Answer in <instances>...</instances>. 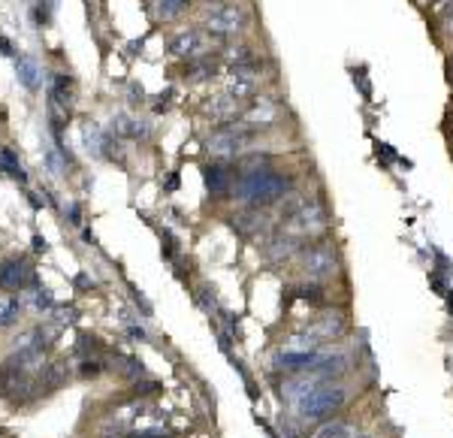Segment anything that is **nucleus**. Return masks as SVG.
I'll return each instance as SVG.
<instances>
[{
  "label": "nucleus",
  "instance_id": "nucleus-20",
  "mask_svg": "<svg viewBox=\"0 0 453 438\" xmlns=\"http://www.w3.org/2000/svg\"><path fill=\"white\" fill-rule=\"evenodd\" d=\"M188 4H190V0H154V18H157V21L176 18V16L185 13Z\"/></svg>",
  "mask_w": 453,
  "mask_h": 438
},
{
  "label": "nucleus",
  "instance_id": "nucleus-23",
  "mask_svg": "<svg viewBox=\"0 0 453 438\" xmlns=\"http://www.w3.org/2000/svg\"><path fill=\"white\" fill-rule=\"evenodd\" d=\"M21 311V302L16 296H0V327H9V323H16Z\"/></svg>",
  "mask_w": 453,
  "mask_h": 438
},
{
  "label": "nucleus",
  "instance_id": "nucleus-16",
  "mask_svg": "<svg viewBox=\"0 0 453 438\" xmlns=\"http://www.w3.org/2000/svg\"><path fill=\"white\" fill-rule=\"evenodd\" d=\"M16 76H18V82L25 85V88L37 91L42 73H40V64L33 61V58H28V54H18V58H16Z\"/></svg>",
  "mask_w": 453,
  "mask_h": 438
},
{
  "label": "nucleus",
  "instance_id": "nucleus-31",
  "mask_svg": "<svg viewBox=\"0 0 453 438\" xmlns=\"http://www.w3.org/2000/svg\"><path fill=\"white\" fill-rule=\"evenodd\" d=\"M76 318V311L67 306V309H55V327H64V323H70Z\"/></svg>",
  "mask_w": 453,
  "mask_h": 438
},
{
  "label": "nucleus",
  "instance_id": "nucleus-10",
  "mask_svg": "<svg viewBox=\"0 0 453 438\" xmlns=\"http://www.w3.org/2000/svg\"><path fill=\"white\" fill-rule=\"evenodd\" d=\"M275 118H278V106H275V100H272V97H257L254 103L245 109L242 125H245V127H251V130H260V127L275 125Z\"/></svg>",
  "mask_w": 453,
  "mask_h": 438
},
{
  "label": "nucleus",
  "instance_id": "nucleus-4",
  "mask_svg": "<svg viewBox=\"0 0 453 438\" xmlns=\"http://www.w3.org/2000/svg\"><path fill=\"white\" fill-rule=\"evenodd\" d=\"M299 260V269L309 282H326L338 272V257H336V248L330 242H311V245H302V251L297 254Z\"/></svg>",
  "mask_w": 453,
  "mask_h": 438
},
{
  "label": "nucleus",
  "instance_id": "nucleus-24",
  "mask_svg": "<svg viewBox=\"0 0 453 438\" xmlns=\"http://www.w3.org/2000/svg\"><path fill=\"white\" fill-rule=\"evenodd\" d=\"M224 61H230L233 67H248V64H254V54H251L248 46H236V49L224 52Z\"/></svg>",
  "mask_w": 453,
  "mask_h": 438
},
{
  "label": "nucleus",
  "instance_id": "nucleus-2",
  "mask_svg": "<svg viewBox=\"0 0 453 438\" xmlns=\"http://www.w3.org/2000/svg\"><path fill=\"white\" fill-rule=\"evenodd\" d=\"M348 399H350L348 387L342 384V381H336V384L314 387L309 396H302L293 408H297V420L299 423H326L348 405Z\"/></svg>",
  "mask_w": 453,
  "mask_h": 438
},
{
  "label": "nucleus",
  "instance_id": "nucleus-18",
  "mask_svg": "<svg viewBox=\"0 0 453 438\" xmlns=\"http://www.w3.org/2000/svg\"><path fill=\"white\" fill-rule=\"evenodd\" d=\"M206 188L212 194H226V190H230V173H226L221 163L206 166Z\"/></svg>",
  "mask_w": 453,
  "mask_h": 438
},
{
  "label": "nucleus",
  "instance_id": "nucleus-6",
  "mask_svg": "<svg viewBox=\"0 0 453 438\" xmlns=\"http://www.w3.org/2000/svg\"><path fill=\"white\" fill-rule=\"evenodd\" d=\"M323 227H326V209H323L321 200H314V197H305L302 206L285 221V230L293 233V236H299V239L317 236Z\"/></svg>",
  "mask_w": 453,
  "mask_h": 438
},
{
  "label": "nucleus",
  "instance_id": "nucleus-15",
  "mask_svg": "<svg viewBox=\"0 0 453 438\" xmlns=\"http://www.w3.org/2000/svg\"><path fill=\"white\" fill-rule=\"evenodd\" d=\"M239 106H242V100L224 94V97H214L206 112L214 121H221V125H230V121H236V115H239Z\"/></svg>",
  "mask_w": 453,
  "mask_h": 438
},
{
  "label": "nucleus",
  "instance_id": "nucleus-35",
  "mask_svg": "<svg viewBox=\"0 0 453 438\" xmlns=\"http://www.w3.org/2000/svg\"><path fill=\"white\" fill-rule=\"evenodd\" d=\"M130 335H133V339H145V330H139V327H130Z\"/></svg>",
  "mask_w": 453,
  "mask_h": 438
},
{
  "label": "nucleus",
  "instance_id": "nucleus-8",
  "mask_svg": "<svg viewBox=\"0 0 453 438\" xmlns=\"http://www.w3.org/2000/svg\"><path fill=\"white\" fill-rule=\"evenodd\" d=\"M321 354H297V351H285V347H281V351L272 357V366H275V372H285L287 378L302 375V372H311L314 363L321 360Z\"/></svg>",
  "mask_w": 453,
  "mask_h": 438
},
{
  "label": "nucleus",
  "instance_id": "nucleus-22",
  "mask_svg": "<svg viewBox=\"0 0 453 438\" xmlns=\"http://www.w3.org/2000/svg\"><path fill=\"white\" fill-rule=\"evenodd\" d=\"M0 166H4V173H6V175H13L16 182H28V173L21 170L18 157H16L13 151H9V149H4V151H0Z\"/></svg>",
  "mask_w": 453,
  "mask_h": 438
},
{
  "label": "nucleus",
  "instance_id": "nucleus-14",
  "mask_svg": "<svg viewBox=\"0 0 453 438\" xmlns=\"http://www.w3.org/2000/svg\"><path fill=\"white\" fill-rule=\"evenodd\" d=\"M305 333H311L314 339L321 342H333V339H342L345 335V318H338V314H330V318H321L317 323H311Z\"/></svg>",
  "mask_w": 453,
  "mask_h": 438
},
{
  "label": "nucleus",
  "instance_id": "nucleus-29",
  "mask_svg": "<svg viewBox=\"0 0 453 438\" xmlns=\"http://www.w3.org/2000/svg\"><path fill=\"white\" fill-rule=\"evenodd\" d=\"M30 302H33V309H52V294L49 290H42V287H33V294H30Z\"/></svg>",
  "mask_w": 453,
  "mask_h": 438
},
{
  "label": "nucleus",
  "instance_id": "nucleus-25",
  "mask_svg": "<svg viewBox=\"0 0 453 438\" xmlns=\"http://www.w3.org/2000/svg\"><path fill=\"white\" fill-rule=\"evenodd\" d=\"M266 166H269V154H248L239 161L242 173H257V170H266Z\"/></svg>",
  "mask_w": 453,
  "mask_h": 438
},
{
  "label": "nucleus",
  "instance_id": "nucleus-1",
  "mask_svg": "<svg viewBox=\"0 0 453 438\" xmlns=\"http://www.w3.org/2000/svg\"><path fill=\"white\" fill-rule=\"evenodd\" d=\"M293 182L287 175H281L275 170H257V173H242L239 182H236V200L251 209L260 206H272V203H281L287 194H290Z\"/></svg>",
  "mask_w": 453,
  "mask_h": 438
},
{
  "label": "nucleus",
  "instance_id": "nucleus-3",
  "mask_svg": "<svg viewBox=\"0 0 453 438\" xmlns=\"http://www.w3.org/2000/svg\"><path fill=\"white\" fill-rule=\"evenodd\" d=\"M202 25H206L212 37H221V40L236 37V33H242L248 28V13L236 0H214L202 13Z\"/></svg>",
  "mask_w": 453,
  "mask_h": 438
},
{
  "label": "nucleus",
  "instance_id": "nucleus-9",
  "mask_svg": "<svg viewBox=\"0 0 453 438\" xmlns=\"http://www.w3.org/2000/svg\"><path fill=\"white\" fill-rule=\"evenodd\" d=\"M257 85H260V76H257V70H254V64H248V67H233V73L226 76V94L236 97V100L254 97Z\"/></svg>",
  "mask_w": 453,
  "mask_h": 438
},
{
  "label": "nucleus",
  "instance_id": "nucleus-21",
  "mask_svg": "<svg viewBox=\"0 0 453 438\" xmlns=\"http://www.w3.org/2000/svg\"><path fill=\"white\" fill-rule=\"evenodd\" d=\"M82 137H85V145H88V151H94V154H103L106 149V137H103V130H100L97 125H85L82 127Z\"/></svg>",
  "mask_w": 453,
  "mask_h": 438
},
{
  "label": "nucleus",
  "instance_id": "nucleus-17",
  "mask_svg": "<svg viewBox=\"0 0 453 438\" xmlns=\"http://www.w3.org/2000/svg\"><path fill=\"white\" fill-rule=\"evenodd\" d=\"M112 130H115L118 137H127V139L149 137V127H145V121H136V118H130V115H115V121H112Z\"/></svg>",
  "mask_w": 453,
  "mask_h": 438
},
{
  "label": "nucleus",
  "instance_id": "nucleus-33",
  "mask_svg": "<svg viewBox=\"0 0 453 438\" xmlns=\"http://www.w3.org/2000/svg\"><path fill=\"white\" fill-rule=\"evenodd\" d=\"M67 212H70V221H73V224H82V221H79V206H76V203L67 206Z\"/></svg>",
  "mask_w": 453,
  "mask_h": 438
},
{
  "label": "nucleus",
  "instance_id": "nucleus-27",
  "mask_svg": "<svg viewBox=\"0 0 453 438\" xmlns=\"http://www.w3.org/2000/svg\"><path fill=\"white\" fill-rule=\"evenodd\" d=\"M190 79H209L212 73H214V64L209 61V58H202V61H190Z\"/></svg>",
  "mask_w": 453,
  "mask_h": 438
},
{
  "label": "nucleus",
  "instance_id": "nucleus-28",
  "mask_svg": "<svg viewBox=\"0 0 453 438\" xmlns=\"http://www.w3.org/2000/svg\"><path fill=\"white\" fill-rule=\"evenodd\" d=\"M64 378H67V366L64 363H52L49 372H45V387H58Z\"/></svg>",
  "mask_w": 453,
  "mask_h": 438
},
{
  "label": "nucleus",
  "instance_id": "nucleus-34",
  "mask_svg": "<svg viewBox=\"0 0 453 438\" xmlns=\"http://www.w3.org/2000/svg\"><path fill=\"white\" fill-rule=\"evenodd\" d=\"M33 248H37V251H45V239H42V236H33Z\"/></svg>",
  "mask_w": 453,
  "mask_h": 438
},
{
  "label": "nucleus",
  "instance_id": "nucleus-5",
  "mask_svg": "<svg viewBox=\"0 0 453 438\" xmlns=\"http://www.w3.org/2000/svg\"><path fill=\"white\" fill-rule=\"evenodd\" d=\"M251 127H245L242 121H230V125H224L212 133V137L206 139V151L212 157H218V161H226V157H236L239 151H245V145L254 139Z\"/></svg>",
  "mask_w": 453,
  "mask_h": 438
},
{
  "label": "nucleus",
  "instance_id": "nucleus-12",
  "mask_svg": "<svg viewBox=\"0 0 453 438\" xmlns=\"http://www.w3.org/2000/svg\"><path fill=\"white\" fill-rule=\"evenodd\" d=\"M230 224H233L236 233L245 236V239H257V236H263L269 230V218L260 209H251V206H248L245 212H239V215H233Z\"/></svg>",
  "mask_w": 453,
  "mask_h": 438
},
{
  "label": "nucleus",
  "instance_id": "nucleus-11",
  "mask_svg": "<svg viewBox=\"0 0 453 438\" xmlns=\"http://www.w3.org/2000/svg\"><path fill=\"white\" fill-rule=\"evenodd\" d=\"M33 278V269L21 257H9L0 263V287L4 290H21Z\"/></svg>",
  "mask_w": 453,
  "mask_h": 438
},
{
  "label": "nucleus",
  "instance_id": "nucleus-13",
  "mask_svg": "<svg viewBox=\"0 0 453 438\" xmlns=\"http://www.w3.org/2000/svg\"><path fill=\"white\" fill-rule=\"evenodd\" d=\"M202 52H206V40H202L200 30H181L178 37L169 40V54H176V58L197 61Z\"/></svg>",
  "mask_w": 453,
  "mask_h": 438
},
{
  "label": "nucleus",
  "instance_id": "nucleus-26",
  "mask_svg": "<svg viewBox=\"0 0 453 438\" xmlns=\"http://www.w3.org/2000/svg\"><path fill=\"white\" fill-rule=\"evenodd\" d=\"M299 299H309V302H314V306H321L323 302V290H321V284L317 282H309V284H302V287H297L293 290Z\"/></svg>",
  "mask_w": 453,
  "mask_h": 438
},
{
  "label": "nucleus",
  "instance_id": "nucleus-19",
  "mask_svg": "<svg viewBox=\"0 0 453 438\" xmlns=\"http://www.w3.org/2000/svg\"><path fill=\"white\" fill-rule=\"evenodd\" d=\"M314 438H357V430L345 420H326V423H321V430L314 432Z\"/></svg>",
  "mask_w": 453,
  "mask_h": 438
},
{
  "label": "nucleus",
  "instance_id": "nucleus-7",
  "mask_svg": "<svg viewBox=\"0 0 453 438\" xmlns=\"http://www.w3.org/2000/svg\"><path fill=\"white\" fill-rule=\"evenodd\" d=\"M260 251H263V257L269 263H285L290 260V257H297L302 251V239L293 233H272L263 239V245H260Z\"/></svg>",
  "mask_w": 453,
  "mask_h": 438
},
{
  "label": "nucleus",
  "instance_id": "nucleus-36",
  "mask_svg": "<svg viewBox=\"0 0 453 438\" xmlns=\"http://www.w3.org/2000/svg\"><path fill=\"white\" fill-rule=\"evenodd\" d=\"M42 4H45V13L52 16V13H55V6H58V0H42Z\"/></svg>",
  "mask_w": 453,
  "mask_h": 438
},
{
  "label": "nucleus",
  "instance_id": "nucleus-30",
  "mask_svg": "<svg viewBox=\"0 0 453 438\" xmlns=\"http://www.w3.org/2000/svg\"><path fill=\"white\" fill-rule=\"evenodd\" d=\"M85 378H97L100 372H103V363L100 360H82V369H79Z\"/></svg>",
  "mask_w": 453,
  "mask_h": 438
},
{
  "label": "nucleus",
  "instance_id": "nucleus-32",
  "mask_svg": "<svg viewBox=\"0 0 453 438\" xmlns=\"http://www.w3.org/2000/svg\"><path fill=\"white\" fill-rule=\"evenodd\" d=\"M124 372H127L130 378H136V375H142L145 369H142V363H139V360H133V357H127V360H124Z\"/></svg>",
  "mask_w": 453,
  "mask_h": 438
}]
</instances>
